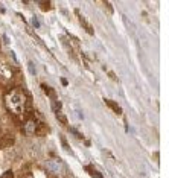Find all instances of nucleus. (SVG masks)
Listing matches in <instances>:
<instances>
[{"instance_id": "f257e3e1", "label": "nucleus", "mask_w": 169, "mask_h": 178, "mask_svg": "<svg viewBox=\"0 0 169 178\" xmlns=\"http://www.w3.org/2000/svg\"><path fill=\"white\" fill-rule=\"evenodd\" d=\"M8 110L11 111V114H14L15 117H18L20 120H26L28 119V113H29V96L24 90L22 88H14L6 94L5 98Z\"/></svg>"}, {"instance_id": "f03ea898", "label": "nucleus", "mask_w": 169, "mask_h": 178, "mask_svg": "<svg viewBox=\"0 0 169 178\" xmlns=\"http://www.w3.org/2000/svg\"><path fill=\"white\" fill-rule=\"evenodd\" d=\"M47 168H49L50 172L54 174H64V164L61 163L60 160H49L47 161Z\"/></svg>"}, {"instance_id": "7ed1b4c3", "label": "nucleus", "mask_w": 169, "mask_h": 178, "mask_svg": "<svg viewBox=\"0 0 169 178\" xmlns=\"http://www.w3.org/2000/svg\"><path fill=\"white\" fill-rule=\"evenodd\" d=\"M105 102H107V104L110 105V107H113V110L117 113V114H120V113H122V110H120V107L116 104V102H113V101H108V99H105Z\"/></svg>"}, {"instance_id": "20e7f679", "label": "nucleus", "mask_w": 169, "mask_h": 178, "mask_svg": "<svg viewBox=\"0 0 169 178\" xmlns=\"http://www.w3.org/2000/svg\"><path fill=\"white\" fill-rule=\"evenodd\" d=\"M86 171H88V172H90L92 178H102V175L99 174L98 171H93V168H90V166H87V168H86Z\"/></svg>"}, {"instance_id": "39448f33", "label": "nucleus", "mask_w": 169, "mask_h": 178, "mask_svg": "<svg viewBox=\"0 0 169 178\" xmlns=\"http://www.w3.org/2000/svg\"><path fill=\"white\" fill-rule=\"evenodd\" d=\"M29 70H31V73H32V75L37 73V72H35V67H34V64H32V63H29Z\"/></svg>"}, {"instance_id": "423d86ee", "label": "nucleus", "mask_w": 169, "mask_h": 178, "mask_svg": "<svg viewBox=\"0 0 169 178\" xmlns=\"http://www.w3.org/2000/svg\"><path fill=\"white\" fill-rule=\"evenodd\" d=\"M32 21H34V26H35V28H40V23H38V20H37L35 17L32 18Z\"/></svg>"}, {"instance_id": "0eeeda50", "label": "nucleus", "mask_w": 169, "mask_h": 178, "mask_svg": "<svg viewBox=\"0 0 169 178\" xmlns=\"http://www.w3.org/2000/svg\"><path fill=\"white\" fill-rule=\"evenodd\" d=\"M61 82H62V85H67V79L66 78H61Z\"/></svg>"}]
</instances>
